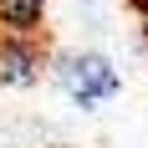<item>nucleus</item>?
I'll return each mask as SVG.
<instances>
[{"mask_svg":"<svg viewBox=\"0 0 148 148\" xmlns=\"http://www.w3.org/2000/svg\"><path fill=\"white\" fill-rule=\"evenodd\" d=\"M143 51H148V15H143Z\"/></svg>","mask_w":148,"mask_h":148,"instance_id":"obj_4","label":"nucleus"},{"mask_svg":"<svg viewBox=\"0 0 148 148\" xmlns=\"http://www.w3.org/2000/svg\"><path fill=\"white\" fill-rule=\"evenodd\" d=\"M138 10H143V15H148V0H138Z\"/></svg>","mask_w":148,"mask_h":148,"instance_id":"obj_5","label":"nucleus"},{"mask_svg":"<svg viewBox=\"0 0 148 148\" xmlns=\"http://www.w3.org/2000/svg\"><path fill=\"white\" fill-rule=\"evenodd\" d=\"M46 5L51 0H0V31H10V36H41Z\"/></svg>","mask_w":148,"mask_h":148,"instance_id":"obj_3","label":"nucleus"},{"mask_svg":"<svg viewBox=\"0 0 148 148\" xmlns=\"http://www.w3.org/2000/svg\"><path fill=\"white\" fill-rule=\"evenodd\" d=\"M51 77L77 107H102L123 92V72L102 51H61V56H51Z\"/></svg>","mask_w":148,"mask_h":148,"instance_id":"obj_1","label":"nucleus"},{"mask_svg":"<svg viewBox=\"0 0 148 148\" xmlns=\"http://www.w3.org/2000/svg\"><path fill=\"white\" fill-rule=\"evenodd\" d=\"M46 72H51V56H46L41 36L0 31V87H36Z\"/></svg>","mask_w":148,"mask_h":148,"instance_id":"obj_2","label":"nucleus"}]
</instances>
